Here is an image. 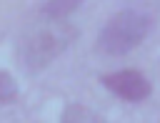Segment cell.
Segmentation results:
<instances>
[{
    "label": "cell",
    "mask_w": 160,
    "mask_h": 123,
    "mask_svg": "<svg viewBox=\"0 0 160 123\" xmlns=\"http://www.w3.org/2000/svg\"><path fill=\"white\" fill-rule=\"evenodd\" d=\"M60 120H62V123H102L105 118H102L100 113L85 108V105L72 103V105H68V108L62 110V118H60Z\"/></svg>",
    "instance_id": "277c9868"
},
{
    "label": "cell",
    "mask_w": 160,
    "mask_h": 123,
    "mask_svg": "<svg viewBox=\"0 0 160 123\" xmlns=\"http://www.w3.org/2000/svg\"><path fill=\"white\" fill-rule=\"evenodd\" d=\"M82 5V0H48L40 10L42 18H68Z\"/></svg>",
    "instance_id": "5b68a950"
},
{
    "label": "cell",
    "mask_w": 160,
    "mask_h": 123,
    "mask_svg": "<svg viewBox=\"0 0 160 123\" xmlns=\"http://www.w3.org/2000/svg\"><path fill=\"white\" fill-rule=\"evenodd\" d=\"M100 83L110 93H115L120 100H128V103H140L152 93V83L145 78L142 70H135V68H122V70L108 73L100 78Z\"/></svg>",
    "instance_id": "3957f363"
},
{
    "label": "cell",
    "mask_w": 160,
    "mask_h": 123,
    "mask_svg": "<svg viewBox=\"0 0 160 123\" xmlns=\"http://www.w3.org/2000/svg\"><path fill=\"white\" fill-rule=\"evenodd\" d=\"M152 28V18L142 10L135 8H125L120 13H115L100 30L98 35V48L105 55H128L130 50H135L150 33Z\"/></svg>",
    "instance_id": "7a4b0ae2"
},
{
    "label": "cell",
    "mask_w": 160,
    "mask_h": 123,
    "mask_svg": "<svg viewBox=\"0 0 160 123\" xmlns=\"http://www.w3.org/2000/svg\"><path fill=\"white\" fill-rule=\"evenodd\" d=\"M78 28L65 23V18H42L22 35L20 40V58L28 73L45 70L60 53L70 48L75 40Z\"/></svg>",
    "instance_id": "6da1fadb"
},
{
    "label": "cell",
    "mask_w": 160,
    "mask_h": 123,
    "mask_svg": "<svg viewBox=\"0 0 160 123\" xmlns=\"http://www.w3.org/2000/svg\"><path fill=\"white\" fill-rule=\"evenodd\" d=\"M18 98V83L8 70H0V103H12Z\"/></svg>",
    "instance_id": "8992f818"
}]
</instances>
